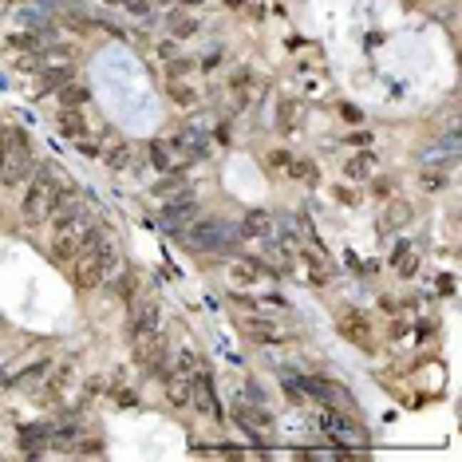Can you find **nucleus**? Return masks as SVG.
<instances>
[{"mask_svg":"<svg viewBox=\"0 0 462 462\" xmlns=\"http://www.w3.org/2000/svg\"><path fill=\"white\" fill-rule=\"evenodd\" d=\"M71 197H76V190H71V182L63 178L60 166L40 163L32 174H28L24 197H20V222H24V225L51 222V214H56L60 205H68Z\"/></svg>","mask_w":462,"mask_h":462,"instance_id":"nucleus-1","label":"nucleus"},{"mask_svg":"<svg viewBox=\"0 0 462 462\" xmlns=\"http://www.w3.org/2000/svg\"><path fill=\"white\" fill-rule=\"evenodd\" d=\"M119 269V249H115V241L107 237V233L99 230V225H91L83 237V249L76 253V261L68 265L71 273V284H76L79 292H95L107 284V277Z\"/></svg>","mask_w":462,"mask_h":462,"instance_id":"nucleus-2","label":"nucleus"},{"mask_svg":"<svg viewBox=\"0 0 462 462\" xmlns=\"http://www.w3.org/2000/svg\"><path fill=\"white\" fill-rule=\"evenodd\" d=\"M91 225H95V210L87 202H76V197H71L68 205H60V210L51 214V261L68 269L71 261H76V253L83 249V237H87Z\"/></svg>","mask_w":462,"mask_h":462,"instance_id":"nucleus-3","label":"nucleus"},{"mask_svg":"<svg viewBox=\"0 0 462 462\" xmlns=\"http://www.w3.org/2000/svg\"><path fill=\"white\" fill-rule=\"evenodd\" d=\"M36 170L32 158V138L16 127H0V186H24L28 174Z\"/></svg>","mask_w":462,"mask_h":462,"instance_id":"nucleus-4","label":"nucleus"},{"mask_svg":"<svg viewBox=\"0 0 462 462\" xmlns=\"http://www.w3.org/2000/svg\"><path fill=\"white\" fill-rule=\"evenodd\" d=\"M178 241L190 249V253L217 257V253H225V249L237 241V225H230L225 217H217V214H202V217H194V222L178 233Z\"/></svg>","mask_w":462,"mask_h":462,"instance_id":"nucleus-5","label":"nucleus"},{"mask_svg":"<svg viewBox=\"0 0 462 462\" xmlns=\"http://www.w3.org/2000/svg\"><path fill=\"white\" fill-rule=\"evenodd\" d=\"M317 423H320V431H324V435L336 443V454H359V451H368V443H371L368 431L351 419V411H332V407H324Z\"/></svg>","mask_w":462,"mask_h":462,"instance_id":"nucleus-6","label":"nucleus"},{"mask_svg":"<svg viewBox=\"0 0 462 462\" xmlns=\"http://www.w3.org/2000/svg\"><path fill=\"white\" fill-rule=\"evenodd\" d=\"M336 332H340V340H348L351 348H359V351H376V344H379L376 328H371V317L356 304L336 308Z\"/></svg>","mask_w":462,"mask_h":462,"instance_id":"nucleus-7","label":"nucleus"},{"mask_svg":"<svg viewBox=\"0 0 462 462\" xmlns=\"http://www.w3.org/2000/svg\"><path fill=\"white\" fill-rule=\"evenodd\" d=\"M300 391H304V399L320 403V407H332V411H356V399H351V391L344 384H336V379L328 376H297Z\"/></svg>","mask_w":462,"mask_h":462,"instance_id":"nucleus-8","label":"nucleus"},{"mask_svg":"<svg viewBox=\"0 0 462 462\" xmlns=\"http://www.w3.org/2000/svg\"><path fill=\"white\" fill-rule=\"evenodd\" d=\"M170 344H166L163 332H150L143 336V340H135V364L143 368V376H154V379H163L166 368H170Z\"/></svg>","mask_w":462,"mask_h":462,"instance_id":"nucleus-9","label":"nucleus"},{"mask_svg":"<svg viewBox=\"0 0 462 462\" xmlns=\"http://www.w3.org/2000/svg\"><path fill=\"white\" fill-rule=\"evenodd\" d=\"M190 407H194L197 415L222 419V407H217V387H214V371H210V364H202V359H197V368H194V395H190Z\"/></svg>","mask_w":462,"mask_h":462,"instance_id":"nucleus-10","label":"nucleus"},{"mask_svg":"<svg viewBox=\"0 0 462 462\" xmlns=\"http://www.w3.org/2000/svg\"><path fill=\"white\" fill-rule=\"evenodd\" d=\"M158 320H163V312H158V300H150V297H143V300H130V317H127V336H130V344L135 340H143V336H150V332H158Z\"/></svg>","mask_w":462,"mask_h":462,"instance_id":"nucleus-11","label":"nucleus"},{"mask_svg":"<svg viewBox=\"0 0 462 462\" xmlns=\"http://www.w3.org/2000/svg\"><path fill=\"white\" fill-rule=\"evenodd\" d=\"M194 217H197V197H194V190L186 186L178 197H174V202H166V210H163V217H158V222H163L166 233H174V237H178V233L186 230Z\"/></svg>","mask_w":462,"mask_h":462,"instance_id":"nucleus-12","label":"nucleus"},{"mask_svg":"<svg viewBox=\"0 0 462 462\" xmlns=\"http://www.w3.org/2000/svg\"><path fill=\"white\" fill-rule=\"evenodd\" d=\"M241 336L245 340H253V344H261V348H277V344H284V332L273 324V320H265V317H257V312H249V317H241Z\"/></svg>","mask_w":462,"mask_h":462,"instance_id":"nucleus-13","label":"nucleus"},{"mask_svg":"<svg viewBox=\"0 0 462 462\" xmlns=\"http://www.w3.org/2000/svg\"><path fill=\"white\" fill-rule=\"evenodd\" d=\"M300 261H304V281L312 284V289H328L332 284V261H328V253L324 249H317V245H304L300 249Z\"/></svg>","mask_w":462,"mask_h":462,"instance_id":"nucleus-14","label":"nucleus"},{"mask_svg":"<svg viewBox=\"0 0 462 462\" xmlns=\"http://www.w3.org/2000/svg\"><path fill=\"white\" fill-rule=\"evenodd\" d=\"M269 233H277V217L269 210H249L237 225V237H245V241H261Z\"/></svg>","mask_w":462,"mask_h":462,"instance_id":"nucleus-15","label":"nucleus"},{"mask_svg":"<svg viewBox=\"0 0 462 462\" xmlns=\"http://www.w3.org/2000/svg\"><path fill=\"white\" fill-rule=\"evenodd\" d=\"M51 446V423H28L20 427V451L24 454H43Z\"/></svg>","mask_w":462,"mask_h":462,"instance_id":"nucleus-16","label":"nucleus"},{"mask_svg":"<svg viewBox=\"0 0 462 462\" xmlns=\"http://www.w3.org/2000/svg\"><path fill=\"white\" fill-rule=\"evenodd\" d=\"M411 222H415V205H411L407 197H391L387 214L379 217V230H384V233H395V230H403V225H411Z\"/></svg>","mask_w":462,"mask_h":462,"instance_id":"nucleus-17","label":"nucleus"},{"mask_svg":"<svg viewBox=\"0 0 462 462\" xmlns=\"http://www.w3.org/2000/svg\"><path fill=\"white\" fill-rule=\"evenodd\" d=\"M48 371H51V359H36V364L20 368L16 376H4V384H0V387H36V384L48 379Z\"/></svg>","mask_w":462,"mask_h":462,"instance_id":"nucleus-18","label":"nucleus"},{"mask_svg":"<svg viewBox=\"0 0 462 462\" xmlns=\"http://www.w3.org/2000/svg\"><path fill=\"white\" fill-rule=\"evenodd\" d=\"M391 269H395L399 277H415V273H419V253H415V245H411L407 237L395 241V249H391Z\"/></svg>","mask_w":462,"mask_h":462,"instance_id":"nucleus-19","label":"nucleus"},{"mask_svg":"<svg viewBox=\"0 0 462 462\" xmlns=\"http://www.w3.org/2000/svg\"><path fill=\"white\" fill-rule=\"evenodd\" d=\"M107 284H111V297H119L123 304H130V300L138 297V273H135V269L111 273V277H107Z\"/></svg>","mask_w":462,"mask_h":462,"instance_id":"nucleus-20","label":"nucleus"},{"mask_svg":"<svg viewBox=\"0 0 462 462\" xmlns=\"http://www.w3.org/2000/svg\"><path fill=\"white\" fill-rule=\"evenodd\" d=\"M371 170H376V150H359L356 158H348V163H344V178H348V182L371 178Z\"/></svg>","mask_w":462,"mask_h":462,"instance_id":"nucleus-21","label":"nucleus"},{"mask_svg":"<svg viewBox=\"0 0 462 462\" xmlns=\"http://www.w3.org/2000/svg\"><path fill=\"white\" fill-rule=\"evenodd\" d=\"M284 174H289L292 182H300V186H308V190L320 182V166L312 163V158H292V163L284 166Z\"/></svg>","mask_w":462,"mask_h":462,"instance_id":"nucleus-22","label":"nucleus"},{"mask_svg":"<svg viewBox=\"0 0 462 462\" xmlns=\"http://www.w3.org/2000/svg\"><path fill=\"white\" fill-rule=\"evenodd\" d=\"M166 28H170V40H190V36L202 32V24H197L194 16H186V12H170V16H166Z\"/></svg>","mask_w":462,"mask_h":462,"instance_id":"nucleus-23","label":"nucleus"},{"mask_svg":"<svg viewBox=\"0 0 462 462\" xmlns=\"http://www.w3.org/2000/svg\"><path fill=\"white\" fill-rule=\"evenodd\" d=\"M56 99H60V107H87L91 91L83 83H76V79H68L63 87H56Z\"/></svg>","mask_w":462,"mask_h":462,"instance_id":"nucleus-24","label":"nucleus"},{"mask_svg":"<svg viewBox=\"0 0 462 462\" xmlns=\"http://www.w3.org/2000/svg\"><path fill=\"white\" fill-rule=\"evenodd\" d=\"M40 76H43V87H63L71 76H76V63H71V60H63L60 68H56V60H48V63H43V71H40Z\"/></svg>","mask_w":462,"mask_h":462,"instance_id":"nucleus-25","label":"nucleus"},{"mask_svg":"<svg viewBox=\"0 0 462 462\" xmlns=\"http://www.w3.org/2000/svg\"><path fill=\"white\" fill-rule=\"evenodd\" d=\"M48 43H51V40H43L40 32H28V28H24V32H16V36H9V48H12V51H32V56H40Z\"/></svg>","mask_w":462,"mask_h":462,"instance_id":"nucleus-26","label":"nucleus"},{"mask_svg":"<svg viewBox=\"0 0 462 462\" xmlns=\"http://www.w3.org/2000/svg\"><path fill=\"white\" fill-rule=\"evenodd\" d=\"M60 130L68 138H83L87 135V119H83V111L79 107H63V115H60Z\"/></svg>","mask_w":462,"mask_h":462,"instance_id":"nucleus-27","label":"nucleus"},{"mask_svg":"<svg viewBox=\"0 0 462 462\" xmlns=\"http://www.w3.org/2000/svg\"><path fill=\"white\" fill-rule=\"evenodd\" d=\"M111 403H115V407H123V411H130V407H138V391H135V387H127V384H123V376H119L111 384Z\"/></svg>","mask_w":462,"mask_h":462,"instance_id":"nucleus-28","label":"nucleus"},{"mask_svg":"<svg viewBox=\"0 0 462 462\" xmlns=\"http://www.w3.org/2000/svg\"><path fill=\"white\" fill-rule=\"evenodd\" d=\"M71 379H76V371H71V364H63L60 376H51V379H48V391H43V395H48V399H60V395L68 391Z\"/></svg>","mask_w":462,"mask_h":462,"instance_id":"nucleus-29","label":"nucleus"},{"mask_svg":"<svg viewBox=\"0 0 462 462\" xmlns=\"http://www.w3.org/2000/svg\"><path fill=\"white\" fill-rule=\"evenodd\" d=\"M146 154H150V163L158 166L163 174L174 170V158H170V146H166V143H150V146H146Z\"/></svg>","mask_w":462,"mask_h":462,"instance_id":"nucleus-30","label":"nucleus"},{"mask_svg":"<svg viewBox=\"0 0 462 462\" xmlns=\"http://www.w3.org/2000/svg\"><path fill=\"white\" fill-rule=\"evenodd\" d=\"M277 127H281V130H297V103H292V99L277 103Z\"/></svg>","mask_w":462,"mask_h":462,"instance_id":"nucleus-31","label":"nucleus"},{"mask_svg":"<svg viewBox=\"0 0 462 462\" xmlns=\"http://www.w3.org/2000/svg\"><path fill=\"white\" fill-rule=\"evenodd\" d=\"M230 87H233V95H237V99H249V91H253V71L237 68V71H233V79H230Z\"/></svg>","mask_w":462,"mask_h":462,"instance_id":"nucleus-32","label":"nucleus"},{"mask_svg":"<svg viewBox=\"0 0 462 462\" xmlns=\"http://www.w3.org/2000/svg\"><path fill=\"white\" fill-rule=\"evenodd\" d=\"M423 190H427V194H443L446 186H451V178H446L443 170H423Z\"/></svg>","mask_w":462,"mask_h":462,"instance_id":"nucleus-33","label":"nucleus"},{"mask_svg":"<svg viewBox=\"0 0 462 462\" xmlns=\"http://www.w3.org/2000/svg\"><path fill=\"white\" fill-rule=\"evenodd\" d=\"M103 158H107V166H111V170H123V166L130 163V146L119 143V146H111V150L103 154Z\"/></svg>","mask_w":462,"mask_h":462,"instance_id":"nucleus-34","label":"nucleus"},{"mask_svg":"<svg viewBox=\"0 0 462 462\" xmlns=\"http://www.w3.org/2000/svg\"><path fill=\"white\" fill-rule=\"evenodd\" d=\"M170 99L178 103V107H194L197 103V91L190 83H170Z\"/></svg>","mask_w":462,"mask_h":462,"instance_id":"nucleus-35","label":"nucleus"},{"mask_svg":"<svg viewBox=\"0 0 462 462\" xmlns=\"http://www.w3.org/2000/svg\"><path fill=\"white\" fill-rule=\"evenodd\" d=\"M174 190H186V178H182L178 170H170V174H166V178L158 182V186H154V194H158V197H166V194H174Z\"/></svg>","mask_w":462,"mask_h":462,"instance_id":"nucleus-36","label":"nucleus"},{"mask_svg":"<svg viewBox=\"0 0 462 462\" xmlns=\"http://www.w3.org/2000/svg\"><path fill=\"white\" fill-rule=\"evenodd\" d=\"M222 63H225V48H210L202 60H197V68H202V71H214V68H222Z\"/></svg>","mask_w":462,"mask_h":462,"instance_id":"nucleus-37","label":"nucleus"},{"mask_svg":"<svg viewBox=\"0 0 462 462\" xmlns=\"http://www.w3.org/2000/svg\"><path fill=\"white\" fill-rule=\"evenodd\" d=\"M257 308H277V312H284L289 300H284L281 292H261V297H257Z\"/></svg>","mask_w":462,"mask_h":462,"instance_id":"nucleus-38","label":"nucleus"},{"mask_svg":"<svg viewBox=\"0 0 462 462\" xmlns=\"http://www.w3.org/2000/svg\"><path fill=\"white\" fill-rule=\"evenodd\" d=\"M170 63V76H190V71L197 68V60H190V56H174V60H166Z\"/></svg>","mask_w":462,"mask_h":462,"instance_id":"nucleus-39","label":"nucleus"},{"mask_svg":"<svg viewBox=\"0 0 462 462\" xmlns=\"http://www.w3.org/2000/svg\"><path fill=\"white\" fill-rule=\"evenodd\" d=\"M230 304H237L241 312H261V308H257V297H249V292H230Z\"/></svg>","mask_w":462,"mask_h":462,"instance_id":"nucleus-40","label":"nucleus"},{"mask_svg":"<svg viewBox=\"0 0 462 462\" xmlns=\"http://www.w3.org/2000/svg\"><path fill=\"white\" fill-rule=\"evenodd\" d=\"M269 166H273V170H284V166L292 163V154L284 150V146H277V150H269V158H265Z\"/></svg>","mask_w":462,"mask_h":462,"instance_id":"nucleus-41","label":"nucleus"},{"mask_svg":"<svg viewBox=\"0 0 462 462\" xmlns=\"http://www.w3.org/2000/svg\"><path fill=\"white\" fill-rule=\"evenodd\" d=\"M371 182V197H391L395 194V182L391 178H368Z\"/></svg>","mask_w":462,"mask_h":462,"instance_id":"nucleus-42","label":"nucleus"},{"mask_svg":"<svg viewBox=\"0 0 462 462\" xmlns=\"http://www.w3.org/2000/svg\"><path fill=\"white\" fill-rule=\"evenodd\" d=\"M340 115H344V123H351V127H359V123H364V111H359L356 103H340Z\"/></svg>","mask_w":462,"mask_h":462,"instance_id":"nucleus-43","label":"nucleus"},{"mask_svg":"<svg viewBox=\"0 0 462 462\" xmlns=\"http://www.w3.org/2000/svg\"><path fill=\"white\" fill-rule=\"evenodd\" d=\"M76 150L83 154V158H99V143H91V138H76Z\"/></svg>","mask_w":462,"mask_h":462,"instance_id":"nucleus-44","label":"nucleus"},{"mask_svg":"<svg viewBox=\"0 0 462 462\" xmlns=\"http://www.w3.org/2000/svg\"><path fill=\"white\" fill-rule=\"evenodd\" d=\"M336 202H344V205H356V202H359V194H356V190H348V186H336Z\"/></svg>","mask_w":462,"mask_h":462,"instance_id":"nucleus-45","label":"nucleus"},{"mask_svg":"<svg viewBox=\"0 0 462 462\" xmlns=\"http://www.w3.org/2000/svg\"><path fill=\"white\" fill-rule=\"evenodd\" d=\"M158 56H163V60H174V56H178V40H163L158 43Z\"/></svg>","mask_w":462,"mask_h":462,"instance_id":"nucleus-46","label":"nucleus"},{"mask_svg":"<svg viewBox=\"0 0 462 462\" xmlns=\"http://www.w3.org/2000/svg\"><path fill=\"white\" fill-rule=\"evenodd\" d=\"M348 146H371V135H348Z\"/></svg>","mask_w":462,"mask_h":462,"instance_id":"nucleus-47","label":"nucleus"},{"mask_svg":"<svg viewBox=\"0 0 462 462\" xmlns=\"http://www.w3.org/2000/svg\"><path fill=\"white\" fill-rule=\"evenodd\" d=\"M438 292H443V297H451V292H454V281H451V273H446L443 281H438Z\"/></svg>","mask_w":462,"mask_h":462,"instance_id":"nucleus-48","label":"nucleus"},{"mask_svg":"<svg viewBox=\"0 0 462 462\" xmlns=\"http://www.w3.org/2000/svg\"><path fill=\"white\" fill-rule=\"evenodd\" d=\"M103 4H115V9H127V0H103Z\"/></svg>","mask_w":462,"mask_h":462,"instance_id":"nucleus-49","label":"nucleus"},{"mask_svg":"<svg viewBox=\"0 0 462 462\" xmlns=\"http://www.w3.org/2000/svg\"><path fill=\"white\" fill-rule=\"evenodd\" d=\"M182 4H190V9H197V4H202V0H182Z\"/></svg>","mask_w":462,"mask_h":462,"instance_id":"nucleus-50","label":"nucleus"},{"mask_svg":"<svg viewBox=\"0 0 462 462\" xmlns=\"http://www.w3.org/2000/svg\"><path fill=\"white\" fill-rule=\"evenodd\" d=\"M158 4H174V0H158Z\"/></svg>","mask_w":462,"mask_h":462,"instance_id":"nucleus-51","label":"nucleus"},{"mask_svg":"<svg viewBox=\"0 0 462 462\" xmlns=\"http://www.w3.org/2000/svg\"><path fill=\"white\" fill-rule=\"evenodd\" d=\"M0 384H4V368H0Z\"/></svg>","mask_w":462,"mask_h":462,"instance_id":"nucleus-52","label":"nucleus"}]
</instances>
